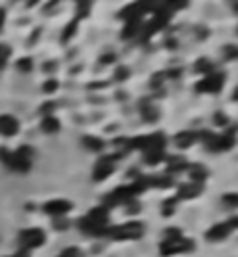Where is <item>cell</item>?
I'll return each mask as SVG.
<instances>
[{"label": "cell", "instance_id": "obj_1", "mask_svg": "<svg viewBox=\"0 0 238 257\" xmlns=\"http://www.w3.org/2000/svg\"><path fill=\"white\" fill-rule=\"evenodd\" d=\"M77 226L84 230L86 234L92 236H104L109 228V209L107 207H94L86 218L77 221Z\"/></svg>", "mask_w": 238, "mask_h": 257}, {"label": "cell", "instance_id": "obj_2", "mask_svg": "<svg viewBox=\"0 0 238 257\" xmlns=\"http://www.w3.org/2000/svg\"><path fill=\"white\" fill-rule=\"evenodd\" d=\"M144 234V226L140 221H128V224H121L115 228H107L104 236L117 238V241H134V238H140Z\"/></svg>", "mask_w": 238, "mask_h": 257}, {"label": "cell", "instance_id": "obj_3", "mask_svg": "<svg viewBox=\"0 0 238 257\" xmlns=\"http://www.w3.org/2000/svg\"><path fill=\"white\" fill-rule=\"evenodd\" d=\"M226 82V73L222 72H213V73H209L201 79V82H197L195 86V90L197 92H211V94H217L219 90H222V86Z\"/></svg>", "mask_w": 238, "mask_h": 257}, {"label": "cell", "instance_id": "obj_4", "mask_svg": "<svg viewBox=\"0 0 238 257\" xmlns=\"http://www.w3.org/2000/svg\"><path fill=\"white\" fill-rule=\"evenodd\" d=\"M44 241H46V234H44L40 228L21 230V234H19V245L23 247L25 251H28V249H36V247H42Z\"/></svg>", "mask_w": 238, "mask_h": 257}, {"label": "cell", "instance_id": "obj_5", "mask_svg": "<svg viewBox=\"0 0 238 257\" xmlns=\"http://www.w3.org/2000/svg\"><path fill=\"white\" fill-rule=\"evenodd\" d=\"M195 249V243L188 241V238H173V241H163L161 247H159V251H161V255L170 257L173 253H186V251H192Z\"/></svg>", "mask_w": 238, "mask_h": 257}, {"label": "cell", "instance_id": "obj_6", "mask_svg": "<svg viewBox=\"0 0 238 257\" xmlns=\"http://www.w3.org/2000/svg\"><path fill=\"white\" fill-rule=\"evenodd\" d=\"M117 159H119V153L99 159V163H96V167H94V176H92V178H94L96 182L109 178V176L113 174V170H115V161H117Z\"/></svg>", "mask_w": 238, "mask_h": 257}, {"label": "cell", "instance_id": "obj_7", "mask_svg": "<svg viewBox=\"0 0 238 257\" xmlns=\"http://www.w3.org/2000/svg\"><path fill=\"white\" fill-rule=\"evenodd\" d=\"M44 211L50 214V216L61 218V216H65V214L71 211V203L65 201V199H55V201H48L46 205H44Z\"/></svg>", "mask_w": 238, "mask_h": 257}, {"label": "cell", "instance_id": "obj_8", "mask_svg": "<svg viewBox=\"0 0 238 257\" xmlns=\"http://www.w3.org/2000/svg\"><path fill=\"white\" fill-rule=\"evenodd\" d=\"M19 132V121L13 115H0V134L2 136H15Z\"/></svg>", "mask_w": 238, "mask_h": 257}, {"label": "cell", "instance_id": "obj_9", "mask_svg": "<svg viewBox=\"0 0 238 257\" xmlns=\"http://www.w3.org/2000/svg\"><path fill=\"white\" fill-rule=\"evenodd\" d=\"M230 226H228V221H224V224H215L213 228H209L207 230V234H205V238L207 241H213V243H217V241H224V238L230 234Z\"/></svg>", "mask_w": 238, "mask_h": 257}, {"label": "cell", "instance_id": "obj_10", "mask_svg": "<svg viewBox=\"0 0 238 257\" xmlns=\"http://www.w3.org/2000/svg\"><path fill=\"white\" fill-rule=\"evenodd\" d=\"M188 176H190V180L195 184H203L209 178V170L205 165H201V163H192V165H188Z\"/></svg>", "mask_w": 238, "mask_h": 257}, {"label": "cell", "instance_id": "obj_11", "mask_svg": "<svg viewBox=\"0 0 238 257\" xmlns=\"http://www.w3.org/2000/svg\"><path fill=\"white\" fill-rule=\"evenodd\" d=\"M203 190V184H182L178 188V197L175 199H192V197H199Z\"/></svg>", "mask_w": 238, "mask_h": 257}, {"label": "cell", "instance_id": "obj_12", "mask_svg": "<svg viewBox=\"0 0 238 257\" xmlns=\"http://www.w3.org/2000/svg\"><path fill=\"white\" fill-rule=\"evenodd\" d=\"M195 140H197V132L186 130V132H180V134H175L173 143H175V147H180V148H188V147L195 145Z\"/></svg>", "mask_w": 238, "mask_h": 257}, {"label": "cell", "instance_id": "obj_13", "mask_svg": "<svg viewBox=\"0 0 238 257\" xmlns=\"http://www.w3.org/2000/svg\"><path fill=\"white\" fill-rule=\"evenodd\" d=\"M59 128H61V123H59V119H55V117H44L42 119V130L46 132V134H55V132H59Z\"/></svg>", "mask_w": 238, "mask_h": 257}, {"label": "cell", "instance_id": "obj_14", "mask_svg": "<svg viewBox=\"0 0 238 257\" xmlns=\"http://www.w3.org/2000/svg\"><path fill=\"white\" fill-rule=\"evenodd\" d=\"M182 170H188V163L184 161L182 157L171 159V161H170V167H167V176H171L173 172H182Z\"/></svg>", "mask_w": 238, "mask_h": 257}, {"label": "cell", "instance_id": "obj_15", "mask_svg": "<svg viewBox=\"0 0 238 257\" xmlns=\"http://www.w3.org/2000/svg\"><path fill=\"white\" fill-rule=\"evenodd\" d=\"M222 203L226 209H238V194L236 192H228L222 197Z\"/></svg>", "mask_w": 238, "mask_h": 257}, {"label": "cell", "instance_id": "obj_16", "mask_svg": "<svg viewBox=\"0 0 238 257\" xmlns=\"http://www.w3.org/2000/svg\"><path fill=\"white\" fill-rule=\"evenodd\" d=\"M138 28H140V19H134V21H128V25H126V30L121 32V38L126 40V38H132L134 34L138 32Z\"/></svg>", "mask_w": 238, "mask_h": 257}, {"label": "cell", "instance_id": "obj_17", "mask_svg": "<svg viewBox=\"0 0 238 257\" xmlns=\"http://www.w3.org/2000/svg\"><path fill=\"white\" fill-rule=\"evenodd\" d=\"M84 145H86L88 148H92V150H102V147H104L102 140L96 138V136H86V138H84Z\"/></svg>", "mask_w": 238, "mask_h": 257}, {"label": "cell", "instance_id": "obj_18", "mask_svg": "<svg viewBox=\"0 0 238 257\" xmlns=\"http://www.w3.org/2000/svg\"><path fill=\"white\" fill-rule=\"evenodd\" d=\"M165 159L163 153H144V163L146 165H157V163H161Z\"/></svg>", "mask_w": 238, "mask_h": 257}, {"label": "cell", "instance_id": "obj_19", "mask_svg": "<svg viewBox=\"0 0 238 257\" xmlns=\"http://www.w3.org/2000/svg\"><path fill=\"white\" fill-rule=\"evenodd\" d=\"M157 117H159V111H157L155 107H151V105H144V107H142V119L155 121Z\"/></svg>", "mask_w": 238, "mask_h": 257}, {"label": "cell", "instance_id": "obj_20", "mask_svg": "<svg viewBox=\"0 0 238 257\" xmlns=\"http://www.w3.org/2000/svg\"><path fill=\"white\" fill-rule=\"evenodd\" d=\"M211 69H213V65H211L207 59H201L199 63L195 65V72H197V73H205V75H209Z\"/></svg>", "mask_w": 238, "mask_h": 257}, {"label": "cell", "instance_id": "obj_21", "mask_svg": "<svg viewBox=\"0 0 238 257\" xmlns=\"http://www.w3.org/2000/svg\"><path fill=\"white\" fill-rule=\"evenodd\" d=\"M224 59H228V61L238 59V46H234V44H226L224 46Z\"/></svg>", "mask_w": 238, "mask_h": 257}, {"label": "cell", "instance_id": "obj_22", "mask_svg": "<svg viewBox=\"0 0 238 257\" xmlns=\"http://www.w3.org/2000/svg\"><path fill=\"white\" fill-rule=\"evenodd\" d=\"M32 67H34L32 59H21V61H17V69H19L21 73H30V72H32Z\"/></svg>", "mask_w": 238, "mask_h": 257}, {"label": "cell", "instance_id": "obj_23", "mask_svg": "<svg viewBox=\"0 0 238 257\" xmlns=\"http://www.w3.org/2000/svg\"><path fill=\"white\" fill-rule=\"evenodd\" d=\"M175 203H178V199H167L165 203H163V216H171L173 211H175Z\"/></svg>", "mask_w": 238, "mask_h": 257}, {"label": "cell", "instance_id": "obj_24", "mask_svg": "<svg viewBox=\"0 0 238 257\" xmlns=\"http://www.w3.org/2000/svg\"><path fill=\"white\" fill-rule=\"evenodd\" d=\"M75 30H77V19H73L71 23H69V28L63 32V42H67L69 38H71L73 34H75Z\"/></svg>", "mask_w": 238, "mask_h": 257}, {"label": "cell", "instance_id": "obj_25", "mask_svg": "<svg viewBox=\"0 0 238 257\" xmlns=\"http://www.w3.org/2000/svg\"><path fill=\"white\" fill-rule=\"evenodd\" d=\"M57 88H59V82H57V79H48V82L42 86V90L46 92V94H50V92H55Z\"/></svg>", "mask_w": 238, "mask_h": 257}, {"label": "cell", "instance_id": "obj_26", "mask_svg": "<svg viewBox=\"0 0 238 257\" xmlns=\"http://www.w3.org/2000/svg\"><path fill=\"white\" fill-rule=\"evenodd\" d=\"M75 6H77V11H79V17H86L88 13H90L92 2H77Z\"/></svg>", "mask_w": 238, "mask_h": 257}, {"label": "cell", "instance_id": "obj_27", "mask_svg": "<svg viewBox=\"0 0 238 257\" xmlns=\"http://www.w3.org/2000/svg\"><path fill=\"white\" fill-rule=\"evenodd\" d=\"M173 238H180V230H178V228H167L165 241H173Z\"/></svg>", "mask_w": 238, "mask_h": 257}, {"label": "cell", "instance_id": "obj_28", "mask_svg": "<svg viewBox=\"0 0 238 257\" xmlns=\"http://www.w3.org/2000/svg\"><path fill=\"white\" fill-rule=\"evenodd\" d=\"M8 55H11V50H8L6 46H0V69L4 67V63H6V59H8Z\"/></svg>", "mask_w": 238, "mask_h": 257}, {"label": "cell", "instance_id": "obj_29", "mask_svg": "<svg viewBox=\"0 0 238 257\" xmlns=\"http://www.w3.org/2000/svg\"><path fill=\"white\" fill-rule=\"evenodd\" d=\"M79 255H82V253H79V249H75V247H69V249H65L59 257H79Z\"/></svg>", "mask_w": 238, "mask_h": 257}, {"label": "cell", "instance_id": "obj_30", "mask_svg": "<svg viewBox=\"0 0 238 257\" xmlns=\"http://www.w3.org/2000/svg\"><path fill=\"white\" fill-rule=\"evenodd\" d=\"M55 228H57V230H67V228H69V221L63 220V218H57V220H55Z\"/></svg>", "mask_w": 238, "mask_h": 257}, {"label": "cell", "instance_id": "obj_31", "mask_svg": "<svg viewBox=\"0 0 238 257\" xmlns=\"http://www.w3.org/2000/svg\"><path fill=\"white\" fill-rule=\"evenodd\" d=\"M215 123H217V126H228V117L224 113H217L215 115Z\"/></svg>", "mask_w": 238, "mask_h": 257}, {"label": "cell", "instance_id": "obj_32", "mask_svg": "<svg viewBox=\"0 0 238 257\" xmlns=\"http://www.w3.org/2000/svg\"><path fill=\"white\" fill-rule=\"evenodd\" d=\"M128 75H130V72H128V67H119V69H117V75H115V77H117L119 82H121V79H126Z\"/></svg>", "mask_w": 238, "mask_h": 257}, {"label": "cell", "instance_id": "obj_33", "mask_svg": "<svg viewBox=\"0 0 238 257\" xmlns=\"http://www.w3.org/2000/svg\"><path fill=\"white\" fill-rule=\"evenodd\" d=\"M55 109V103H46V105H42V113H46V117H48V113Z\"/></svg>", "mask_w": 238, "mask_h": 257}, {"label": "cell", "instance_id": "obj_34", "mask_svg": "<svg viewBox=\"0 0 238 257\" xmlns=\"http://www.w3.org/2000/svg\"><path fill=\"white\" fill-rule=\"evenodd\" d=\"M113 61H115V57H113V55H104L101 59V63H113Z\"/></svg>", "mask_w": 238, "mask_h": 257}, {"label": "cell", "instance_id": "obj_35", "mask_svg": "<svg viewBox=\"0 0 238 257\" xmlns=\"http://www.w3.org/2000/svg\"><path fill=\"white\" fill-rule=\"evenodd\" d=\"M228 226H230V228H238V218H232L230 221H228Z\"/></svg>", "mask_w": 238, "mask_h": 257}, {"label": "cell", "instance_id": "obj_36", "mask_svg": "<svg viewBox=\"0 0 238 257\" xmlns=\"http://www.w3.org/2000/svg\"><path fill=\"white\" fill-rule=\"evenodd\" d=\"M2 21H4V11H0V28H2Z\"/></svg>", "mask_w": 238, "mask_h": 257}, {"label": "cell", "instance_id": "obj_37", "mask_svg": "<svg viewBox=\"0 0 238 257\" xmlns=\"http://www.w3.org/2000/svg\"><path fill=\"white\" fill-rule=\"evenodd\" d=\"M232 99H234V101H238V88H236V90H234V94H232Z\"/></svg>", "mask_w": 238, "mask_h": 257}, {"label": "cell", "instance_id": "obj_38", "mask_svg": "<svg viewBox=\"0 0 238 257\" xmlns=\"http://www.w3.org/2000/svg\"><path fill=\"white\" fill-rule=\"evenodd\" d=\"M13 257H28V253H17V255H13Z\"/></svg>", "mask_w": 238, "mask_h": 257}, {"label": "cell", "instance_id": "obj_39", "mask_svg": "<svg viewBox=\"0 0 238 257\" xmlns=\"http://www.w3.org/2000/svg\"><path fill=\"white\" fill-rule=\"evenodd\" d=\"M234 8H236V11H238V2H234Z\"/></svg>", "mask_w": 238, "mask_h": 257}]
</instances>
